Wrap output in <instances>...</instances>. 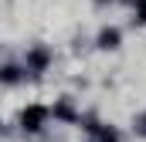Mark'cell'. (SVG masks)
I'll list each match as a JSON object with an SVG mask.
<instances>
[{"instance_id": "2", "label": "cell", "mask_w": 146, "mask_h": 142, "mask_svg": "<svg viewBox=\"0 0 146 142\" xmlns=\"http://www.w3.org/2000/svg\"><path fill=\"white\" fill-rule=\"evenodd\" d=\"M99 47H119V31L115 27H106L99 34Z\"/></svg>"}, {"instance_id": "6", "label": "cell", "mask_w": 146, "mask_h": 142, "mask_svg": "<svg viewBox=\"0 0 146 142\" xmlns=\"http://www.w3.org/2000/svg\"><path fill=\"white\" fill-rule=\"evenodd\" d=\"M136 17L146 20V0H136Z\"/></svg>"}, {"instance_id": "4", "label": "cell", "mask_w": 146, "mask_h": 142, "mask_svg": "<svg viewBox=\"0 0 146 142\" xmlns=\"http://www.w3.org/2000/svg\"><path fill=\"white\" fill-rule=\"evenodd\" d=\"M27 64H31L34 71H41L44 64H48V51H44V47H37V51H31V54H27Z\"/></svg>"}, {"instance_id": "7", "label": "cell", "mask_w": 146, "mask_h": 142, "mask_svg": "<svg viewBox=\"0 0 146 142\" xmlns=\"http://www.w3.org/2000/svg\"><path fill=\"white\" fill-rule=\"evenodd\" d=\"M136 129H139V135H146V115H139V118H136Z\"/></svg>"}, {"instance_id": "1", "label": "cell", "mask_w": 146, "mask_h": 142, "mask_svg": "<svg viewBox=\"0 0 146 142\" xmlns=\"http://www.w3.org/2000/svg\"><path fill=\"white\" fill-rule=\"evenodd\" d=\"M44 122H48V108H44V105H27V108H24V115H21L24 132H37Z\"/></svg>"}, {"instance_id": "5", "label": "cell", "mask_w": 146, "mask_h": 142, "mask_svg": "<svg viewBox=\"0 0 146 142\" xmlns=\"http://www.w3.org/2000/svg\"><path fill=\"white\" fill-rule=\"evenodd\" d=\"M54 115H58V118H75V115H72V105H68V102H61V105L54 108Z\"/></svg>"}, {"instance_id": "3", "label": "cell", "mask_w": 146, "mask_h": 142, "mask_svg": "<svg viewBox=\"0 0 146 142\" xmlns=\"http://www.w3.org/2000/svg\"><path fill=\"white\" fill-rule=\"evenodd\" d=\"M0 81H3V85H17V81H21V68L3 64V68H0Z\"/></svg>"}, {"instance_id": "8", "label": "cell", "mask_w": 146, "mask_h": 142, "mask_svg": "<svg viewBox=\"0 0 146 142\" xmlns=\"http://www.w3.org/2000/svg\"><path fill=\"white\" fill-rule=\"evenodd\" d=\"M102 142H119V135L115 132H102Z\"/></svg>"}]
</instances>
